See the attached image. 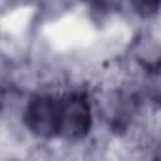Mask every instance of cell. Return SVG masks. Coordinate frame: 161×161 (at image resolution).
Segmentation results:
<instances>
[{
	"mask_svg": "<svg viewBox=\"0 0 161 161\" xmlns=\"http://www.w3.org/2000/svg\"><path fill=\"white\" fill-rule=\"evenodd\" d=\"M101 140L93 99V84L70 82L59 89L57 148L70 152L93 150Z\"/></svg>",
	"mask_w": 161,
	"mask_h": 161,
	"instance_id": "obj_1",
	"label": "cell"
},
{
	"mask_svg": "<svg viewBox=\"0 0 161 161\" xmlns=\"http://www.w3.org/2000/svg\"><path fill=\"white\" fill-rule=\"evenodd\" d=\"M59 89L38 86L25 91L17 110V135L32 150H57L59 138Z\"/></svg>",
	"mask_w": 161,
	"mask_h": 161,
	"instance_id": "obj_2",
	"label": "cell"
},
{
	"mask_svg": "<svg viewBox=\"0 0 161 161\" xmlns=\"http://www.w3.org/2000/svg\"><path fill=\"white\" fill-rule=\"evenodd\" d=\"M116 63L125 70H161L157 25H129Z\"/></svg>",
	"mask_w": 161,
	"mask_h": 161,
	"instance_id": "obj_3",
	"label": "cell"
},
{
	"mask_svg": "<svg viewBox=\"0 0 161 161\" xmlns=\"http://www.w3.org/2000/svg\"><path fill=\"white\" fill-rule=\"evenodd\" d=\"M161 0H123V17L127 25H157Z\"/></svg>",
	"mask_w": 161,
	"mask_h": 161,
	"instance_id": "obj_5",
	"label": "cell"
},
{
	"mask_svg": "<svg viewBox=\"0 0 161 161\" xmlns=\"http://www.w3.org/2000/svg\"><path fill=\"white\" fill-rule=\"evenodd\" d=\"M76 17L82 19L93 34L108 31L125 23L123 0H76Z\"/></svg>",
	"mask_w": 161,
	"mask_h": 161,
	"instance_id": "obj_4",
	"label": "cell"
}]
</instances>
